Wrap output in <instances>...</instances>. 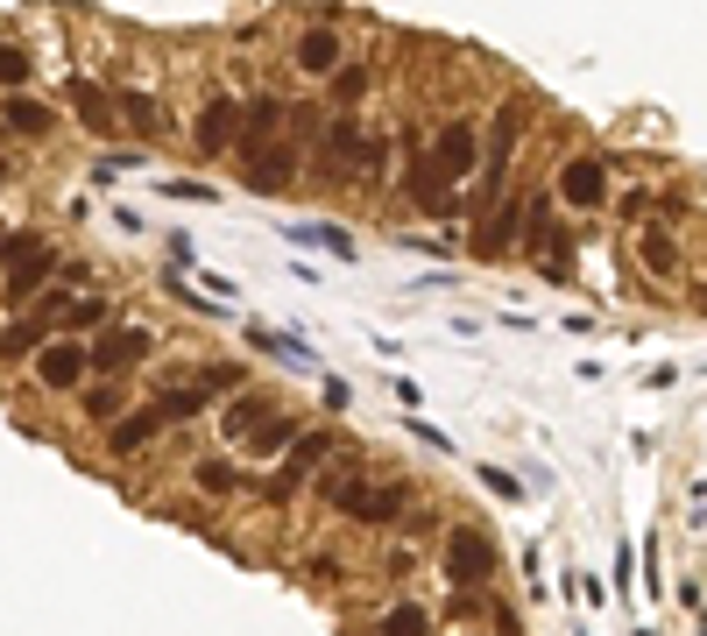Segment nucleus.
Segmentation results:
<instances>
[{"label":"nucleus","instance_id":"18","mask_svg":"<svg viewBox=\"0 0 707 636\" xmlns=\"http://www.w3.org/2000/svg\"><path fill=\"white\" fill-rule=\"evenodd\" d=\"M262 417H276V403H270V396H234V411H226V438L241 446V438L255 432Z\"/></svg>","mask_w":707,"mask_h":636},{"label":"nucleus","instance_id":"4","mask_svg":"<svg viewBox=\"0 0 707 636\" xmlns=\"http://www.w3.org/2000/svg\"><path fill=\"white\" fill-rule=\"evenodd\" d=\"M432 178L438 184H461L474 163H482V134H474V121H453V128H438V142H432Z\"/></svg>","mask_w":707,"mask_h":636},{"label":"nucleus","instance_id":"13","mask_svg":"<svg viewBox=\"0 0 707 636\" xmlns=\"http://www.w3.org/2000/svg\"><path fill=\"white\" fill-rule=\"evenodd\" d=\"M297 71L333 79V71H340V36H333V29H304V36H297Z\"/></svg>","mask_w":707,"mask_h":636},{"label":"nucleus","instance_id":"10","mask_svg":"<svg viewBox=\"0 0 707 636\" xmlns=\"http://www.w3.org/2000/svg\"><path fill=\"white\" fill-rule=\"evenodd\" d=\"M156 432H163V417L156 411H149V403H142V411H121V417H113V432H107V453H149V446H156Z\"/></svg>","mask_w":707,"mask_h":636},{"label":"nucleus","instance_id":"6","mask_svg":"<svg viewBox=\"0 0 707 636\" xmlns=\"http://www.w3.org/2000/svg\"><path fill=\"white\" fill-rule=\"evenodd\" d=\"M234 128H241V100H234V92H213L205 113H199V128H191L199 157H226V149H234Z\"/></svg>","mask_w":707,"mask_h":636},{"label":"nucleus","instance_id":"17","mask_svg":"<svg viewBox=\"0 0 707 636\" xmlns=\"http://www.w3.org/2000/svg\"><path fill=\"white\" fill-rule=\"evenodd\" d=\"M375 636H432V615H425V602H396V608L375 623Z\"/></svg>","mask_w":707,"mask_h":636},{"label":"nucleus","instance_id":"20","mask_svg":"<svg viewBox=\"0 0 707 636\" xmlns=\"http://www.w3.org/2000/svg\"><path fill=\"white\" fill-rule=\"evenodd\" d=\"M8 128H14V134H50V107H43V100H22V92H8Z\"/></svg>","mask_w":707,"mask_h":636},{"label":"nucleus","instance_id":"14","mask_svg":"<svg viewBox=\"0 0 707 636\" xmlns=\"http://www.w3.org/2000/svg\"><path fill=\"white\" fill-rule=\"evenodd\" d=\"M71 113H79L85 128H113V100H107V85H92V79H71Z\"/></svg>","mask_w":707,"mask_h":636},{"label":"nucleus","instance_id":"25","mask_svg":"<svg viewBox=\"0 0 707 636\" xmlns=\"http://www.w3.org/2000/svg\"><path fill=\"white\" fill-rule=\"evenodd\" d=\"M29 79H36V57L14 50V43H0V85H29Z\"/></svg>","mask_w":707,"mask_h":636},{"label":"nucleus","instance_id":"3","mask_svg":"<svg viewBox=\"0 0 707 636\" xmlns=\"http://www.w3.org/2000/svg\"><path fill=\"white\" fill-rule=\"evenodd\" d=\"M488 573H495V537L474 531V524L446 531V581H453V587H482Z\"/></svg>","mask_w":707,"mask_h":636},{"label":"nucleus","instance_id":"5","mask_svg":"<svg viewBox=\"0 0 707 636\" xmlns=\"http://www.w3.org/2000/svg\"><path fill=\"white\" fill-rule=\"evenodd\" d=\"M241 178L255 184V191H283L297 178V149L291 142H270V134H262V142H241Z\"/></svg>","mask_w":707,"mask_h":636},{"label":"nucleus","instance_id":"28","mask_svg":"<svg viewBox=\"0 0 707 636\" xmlns=\"http://www.w3.org/2000/svg\"><path fill=\"white\" fill-rule=\"evenodd\" d=\"M85 417H121V390H92L85 396Z\"/></svg>","mask_w":707,"mask_h":636},{"label":"nucleus","instance_id":"23","mask_svg":"<svg viewBox=\"0 0 707 636\" xmlns=\"http://www.w3.org/2000/svg\"><path fill=\"white\" fill-rule=\"evenodd\" d=\"M107 319V297H71L64 312H57V325H71V333H85V325Z\"/></svg>","mask_w":707,"mask_h":636},{"label":"nucleus","instance_id":"12","mask_svg":"<svg viewBox=\"0 0 707 636\" xmlns=\"http://www.w3.org/2000/svg\"><path fill=\"white\" fill-rule=\"evenodd\" d=\"M524 205L531 199H503L488 212V226H474V248H482V255H503V248L517 241V226H524Z\"/></svg>","mask_w":707,"mask_h":636},{"label":"nucleus","instance_id":"29","mask_svg":"<svg viewBox=\"0 0 707 636\" xmlns=\"http://www.w3.org/2000/svg\"><path fill=\"white\" fill-rule=\"evenodd\" d=\"M170 199H199V205H213V184H199V178H178V184H170Z\"/></svg>","mask_w":707,"mask_h":636},{"label":"nucleus","instance_id":"22","mask_svg":"<svg viewBox=\"0 0 707 636\" xmlns=\"http://www.w3.org/2000/svg\"><path fill=\"white\" fill-rule=\"evenodd\" d=\"M333 100H340V107L368 100V64H340V71H333Z\"/></svg>","mask_w":707,"mask_h":636},{"label":"nucleus","instance_id":"19","mask_svg":"<svg viewBox=\"0 0 707 636\" xmlns=\"http://www.w3.org/2000/svg\"><path fill=\"white\" fill-rule=\"evenodd\" d=\"M121 113H128V128H142V134H156V128H163L156 92H142V85H128V92H121Z\"/></svg>","mask_w":707,"mask_h":636},{"label":"nucleus","instance_id":"26","mask_svg":"<svg viewBox=\"0 0 707 636\" xmlns=\"http://www.w3.org/2000/svg\"><path fill=\"white\" fill-rule=\"evenodd\" d=\"M191 481H199L205 495H234V467H226V460H199V467H191Z\"/></svg>","mask_w":707,"mask_h":636},{"label":"nucleus","instance_id":"16","mask_svg":"<svg viewBox=\"0 0 707 636\" xmlns=\"http://www.w3.org/2000/svg\"><path fill=\"white\" fill-rule=\"evenodd\" d=\"M291 438H297V424H291V417H262L255 432L241 438V446L255 453V460H270V453H283V446H291Z\"/></svg>","mask_w":707,"mask_h":636},{"label":"nucleus","instance_id":"1","mask_svg":"<svg viewBox=\"0 0 707 636\" xmlns=\"http://www.w3.org/2000/svg\"><path fill=\"white\" fill-rule=\"evenodd\" d=\"M319 495H326L333 509L361 516V524H390V516L404 509V488H390V481H368V474H354V467H333L326 481H319Z\"/></svg>","mask_w":707,"mask_h":636},{"label":"nucleus","instance_id":"21","mask_svg":"<svg viewBox=\"0 0 707 636\" xmlns=\"http://www.w3.org/2000/svg\"><path fill=\"white\" fill-rule=\"evenodd\" d=\"M291 241H304V248H326V255H340V262L354 255V241L340 234V226H291Z\"/></svg>","mask_w":707,"mask_h":636},{"label":"nucleus","instance_id":"8","mask_svg":"<svg viewBox=\"0 0 707 636\" xmlns=\"http://www.w3.org/2000/svg\"><path fill=\"white\" fill-rule=\"evenodd\" d=\"M608 199V178H602V163L595 157H573L559 170V191H552V205H573V212H595Z\"/></svg>","mask_w":707,"mask_h":636},{"label":"nucleus","instance_id":"9","mask_svg":"<svg viewBox=\"0 0 707 636\" xmlns=\"http://www.w3.org/2000/svg\"><path fill=\"white\" fill-rule=\"evenodd\" d=\"M85 375V340H43L36 346V382L43 390H71Z\"/></svg>","mask_w":707,"mask_h":636},{"label":"nucleus","instance_id":"7","mask_svg":"<svg viewBox=\"0 0 707 636\" xmlns=\"http://www.w3.org/2000/svg\"><path fill=\"white\" fill-rule=\"evenodd\" d=\"M149 354V333H135V325H121V333H100L85 346V375H121L135 369V361Z\"/></svg>","mask_w":707,"mask_h":636},{"label":"nucleus","instance_id":"11","mask_svg":"<svg viewBox=\"0 0 707 636\" xmlns=\"http://www.w3.org/2000/svg\"><path fill=\"white\" fill-rule=\"evenodd\" d=\"M517 128H524V107H503V113H495V134H488V184H482V199H495V184H503L509 149H517Z\"/></svg>","mask_w":707,"mask_h":636},{"label":"nucleus","instance_id":"30","mask_svg":"<svg viewBox=\"0 0 707 636\" xmlns=\"http://www.w3.org/2000/svg\"><path fill=\"white\" fill-rule=\"evenodd\" d=\"M644 636H652V629H644Z\"/></svg>","mask_w":707,"mask_h":636},{"label":"nucleus","instance_id":"27","mask_svg":"<svg viewBox=\"0 0 707 636\" xmlns=\"http://www.w3.org/2000/svg\"><path fill=\"white\" fill-rule=\"evenodd\" d=\"M482 488H495V495H503V503H517V474H503V467H482Z\"/></svg>","mask_w":707,"mask_h":636},{"label":"nucleus","instance_id":"15","mask_svg":"<svg viewBox=\"0 0 707 636\" xmlns=\"http://www.w3.org/2000/svg\"><path fill=\"white\" fill-rule=\"evenodd\" d=\"M637 262L652 269V276H673V269H679V248H673V234L644 226V234H637Z\"/></svg>","mask_w":707,"mask_h":636},{"label":"nucleus","instance_id":"24","mask_svg":"<svg viewBox=\"0 0 707 636\" xmlns=\"http://www.w3.org/2000/svg\"><path fill=\"white\" fill-rule=\"evenodd\" d=\"M43 340H50V333H43V319H29V325H8V333H0V354H36Z\"/></svg>","mask_w":707,"mask_h":636},{"label":"nucleus","instance_id":"2","mask_svg":"<svg viewBox=\"0 0 707 636\" xmlns=\"http://www.w3.org/2000/svg\"><path fill=\"white\" fill-rule=\"evenodd\" d=\"M0 262H8V297H29V291H43L50 283V241L43 234H8L0 241Z\"/></svg>","mask_w":707,"mask_h":636}]
</instances>
